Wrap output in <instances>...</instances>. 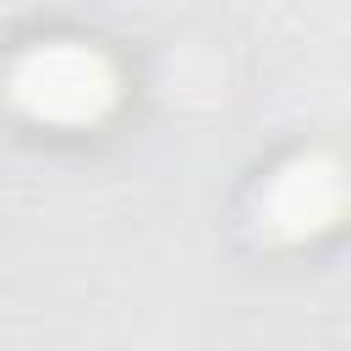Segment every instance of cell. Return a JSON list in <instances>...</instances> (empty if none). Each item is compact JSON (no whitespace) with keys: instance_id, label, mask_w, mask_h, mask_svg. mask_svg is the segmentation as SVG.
<instances>
[{"instance_id":"obj_1","label":"cell","mask_w":351,"mask_h":351,"mask_svg":"<svg viewBox=\"0 0 351 351\" xmlns=\"http://www.w3.org/2000/svg\"><path fill=\"white\" fill-rule=\"evenodd\" d=\"M11 99L38 121H93L115 99V71L82 44H49L16 60Z\"/></svg>"},{"instance_id":"obj_2","label":"cell","mask_w":351,"mask_h":351,"mask_svg":"<svg viewBox=\"0 0 351 351\" xmlns=\"http://www.w3.org/2000/svg\"><path fill=\"white\" fill-rule=\"evenodd\" d=\"M346 203H351V181L335 159H296L258 197V230L269 241H302L335 225Z\"/></svg>"}]
</instances>
